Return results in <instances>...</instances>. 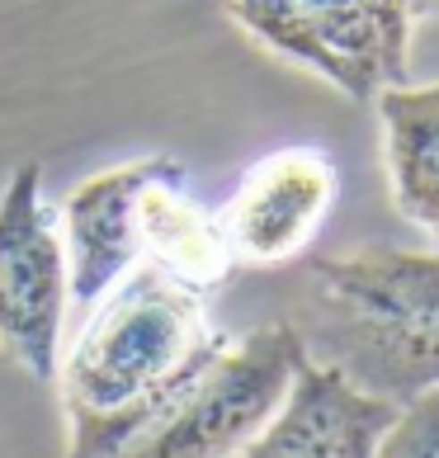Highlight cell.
<instances>
[{"label": "cell", "mask_w": 439, "mask_h": 458, "mask_svg": "<svg viewBox=\"0 0 439 458\" xmlns=\"http://www.w3.org/2000/svg\"><path fill=\"white\" fill-rule=\"evenodd\" d=\"M227 350L198 288L132 265L86 312L66 364H57L66 458H118L184 402Z\"/></svg>", "instance_id": "cell-1"}, {"label": "cell", "mask_w": 439, "mask_h": 458, "mask_svg": "<svg viewBox=\"0 0 439 458\" xmlns=\"http://www.w3.org/2000/svg\"><path fill=\"white\" fill-rule=\"evenodd\" d=\"M298 335L312 364L407 406L439 387V250H354L312 260Z\"/></svg>", "instance_id": "cell-2"}, {"label": "cell", "mask_w": 439, "mask_h": 458, "mask_svg": "<svg viewBox=\"0 0 439 458\" xmlns=\"http://www.w3.org/2000/svg\"><path fill=\"white\" fill-rule=\"evenodd\" d=\"M302 364L308 345L293 321L250 331L241 345L217 354L156 430H147L118 458H241V449L289 397Z\"/></svg>", "instance_id": "cell-3"}, {"label": "cell", "mask_w": 439, "mask_h": 458, "mask_svg": "<svg viewBox=\"0 0 439 458\" xmlns=\"http://www.w3.org/2000/svg\"><path fill=\"white\" fill-rule=\"evenodd\" d=\"M66 308L72 275L57 208L43 199L38 165H20L0 194V350L38 383H57Z\"/></svg>", "instance_id": "cell-4"}, {"label": "cell", "mask_w": 439, "mask_h": 458, "mask_svg": "<svg viewBox=\"0 0 439 458\" xmlns=\"http://www.w3.org/2000/svg\"><path fill=\"white\" fill-rule=\"evenodd\" d=\"M335 199V161L317 147L260 157L217 213L236 260L283 265L312 242Z\"/></svg>", "instance_id": "cell-5"}, {"label": "cell", "mask_w": 439, "mask_h": 458, "mask_svg": "<svg viewBox=\"0 0 439 458\" xmlns=\"http://www.w3.org/2000/svg\"><path fill=\"white\" fill-rule=\"evenodd\" d=\"M397 411L401 406L354 387L341 369L308 360L241 458H374Z\"/></svg>", "instance_id": "cell-6"}, {"label": "cell", "mask_w": 439, "mask_h": 458, "mask_svg": "<svg viewBox=\"0 0 439 458\" xmlns=\"http://www.w3.org/2000/svg\"><path fill=\"white\" fill-rule=\"evenodd\" d=\"M175 157L128 161L118 171L86 180L62 208L66 275H72V308L90 312L109 288L138 265V194L156 175L175 171Z\"/></svg>", "instance_id": "cell-7"}, {"label": "cell", "mask_w": 439, "mask_h": 458, "mask_svg": "<svg viewBox=\"0 0 439 458\" xmlns=\"http://www.w3.org/2000/svg\"><path fill=\"white\" fill-rule=\"evenodd\" d=\"M308 29L345 76L350 99H378V90L411 86L407 53L416 14L401 0H298Z\"/></svg>", "instance_id": "cell-8"}, {"label": "cell", "mask_w": 439, "mask_h": 458, "mask_svg": "<svg viewBox=\"0 0 439 458\" xmlns=\"http://www.w3.org/2000/svg\"><path fill=\"white\" fill-rule=\"evenodd\" d=\"M190 171L175 165L138 194V265H151L161 275L208 293L232 275V246L223 217H213L198 199H190Z\"/></svg>", "instance_id": "cell-9"}, {"label": "cell", "mask_w": 439, "mask_h": 458, "mask_svg": "<svg viewBox=\"0 0 439 458\" xmlns=\"http://www.w3.org/2000/svg\"><path fill=\"white\" fill-rule=\"evenodd\" d=\"M387 132V175L401 217L439 236V81L378 90Z\"/></svg>", "instance_id": "cell-10"}, {"label": "cell", "mask_w": 439, "mask_h": 458, "mask_svg": "<svg viewBox=\"0 0 439 458\" xmlns=\"http://www.w3.org/2000/svg\"><path fill=\"white\" fill-rule=\"evenodd\" d=\"M232 14L256 43L274 47V53H283L289 62L312 66V72H322L331 86L345 90L341 66H335L331 53L317 43V33L308 29V14H302L298 0H232Z\"/></svg>", "instance_id": "cell-11"}, {"label": "cell", "mask_w": 439, "mask_h": 458, "mask_svg": "<svg viewBox=\"0 0 439 458\" xmlns=\"http://www.w3.org/2000/svg\"><path fill=\"white\" fill-rule=\"evenodd\" d=\"M374 458H439V387L401 406Z\"/></svg>", "instance_id": "cell-12"}, {"label": "cell", "mask_w": 439, "mask_h": 458, "mask_svg": "<svg viewBox=\"0 0 439 458\" xmlns=\"http://www.w3.org/2000/svg\"><path fill=\"white\" fill-rule=\"evenodd\" d=\"M401 5H407L411 14H430V10L439 5V0H401Z\"/></svg>", "instance_id": "cell-13"}, {"label": "cell", "mask_w": 439, "mask_h": 458, "mask_svg": "<svg viewBox=\"0 0 439 458\" xmlns=\"http://www.w3.org/2000/svg\"><path fill=\"white\" fill-rule=\"evenodd\" d=\"M435 242H439V236H435Z\"/></svg>", "instance_id": "cell-14"}]
</instances>
